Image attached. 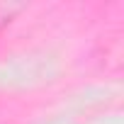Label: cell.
<instances>
[{
	"mask_svg": "<svg viewBox=\"0 0 124 124\" xmlns=\"http://www.w3.org/2000/svg\"><path fill=\"white\" fill-rule=\"evenodd\" d=\"M17 8H10V5H0V27H5V22L10 20V15L15 12Z\"/></svg>",
	"mask_w": 124,
	"mask_h": 124,
	"instance_id": "1",
	"label": "cell"
}]
</instances>
